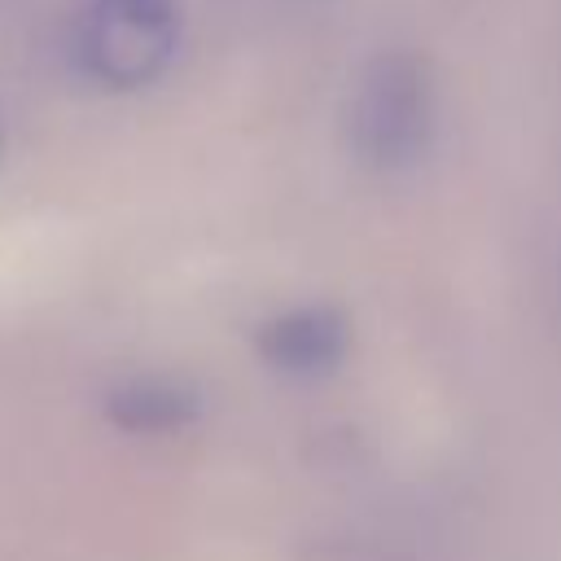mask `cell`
Instances as JSON below:
<instances>
[{
	"mask_svg": "<svg viewBox=\"0 0 561 561\" xmlns=\"http://www.w3.org/2000/svg\"><path fill=\"white\" fill-rule=\"evenodd\" d=\"M351 153L381 175L412 171L434 140V75L430 61L403 48L377 53L346 101Z\"/></svg>",
	"mask_w": 561,
	"mask_h": 561,
	"instance_id": "1",
	"label": "cell"
},
{
	"mask_svg": "<svg viewBox=\"0 0 561 561\" xmlns=\"http://www.w3.org/2000/svg\"><path fill=\"white\" fill-rule=\"evenodd\" d=\"M180 48L171 0H88L75 26V57L88 79L114 92L153 83Z\"/></svg>",
	"mask_w": 561,
	"mask_h": 561,
	"instance_id": "2",
	"label": "cell"
},
{
	"mask_svg": "<svg viewBox=\"0 0 561 561\" xmlns=\"http://www.w3.org/2000/svg\"><path fill=\"white\" fill-rule=\"evenodd\" d=\"M259 351L267 364L294 377H320L346 355V320L333 307H289L259 329Z\"/></svg>",
	"mask_w": 561,
	"mask_h": 561,
	"instance_id": "3",
	"label": "cell"
},
{
	"mask_svg": "<svg viewBox=\"0 0 561 561\" xmlns=\"http://www.w3.org/2000/svg\"><path fill=\"white\" fill-rule=\"evenodd\" d=\"M105 412L118 430L171 434L197 416V394H193V386L171 381V377H131V381H118L110 390Z\"/></svg>",
	"mask_w": 561,
	"mask_h": 561,
	"instance_id": "4",
	"label": "cell"
}]
</instances>
